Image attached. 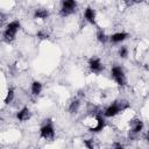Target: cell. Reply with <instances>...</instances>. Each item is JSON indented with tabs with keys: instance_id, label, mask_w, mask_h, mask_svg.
I'll return each instance as SVG.
<instances>
[{
	"instance_id": "obj_3",
	"label": "cell",
	"mask_w": 149,
	"mask_h": 149,
	"mask_svg": "<svg viewBox=\"0 0 149 149\" xmlns=\"http://www.w3.org/2000/svg\"><path fill=\"white\" fill-rule=\"evenodd\" d=\"M111 74L112 78L114 79V81L120 85V86H125L126 85V74L123 72V69L119 65H114L111 70Z\"/></svg>"
},
{
	"instance_id": "obj_6",
	"label": "cell",
	"mask_w": 149,
	"mask_h": 149,
	"mask_svg": "<svg viewBox=\"0 0 149 149\" xmlns=\"http://www.w3.org/2000/svg\"><path fill=\"white\" fill-rule=\"evenodd\" d=\"M88 66H90L91 71L94 73H100L104 70V65L99 58H91L88 62Z\"/></svg>"
},
{
	"instance_id": "obj_9",
	"label": "cell",
	"mask_w": 149,
	"mask_h": 149,
	"mask_svg": "<svg viewBox=\"0 0 149 149\" xmlns=\"http://www.w3.org/2000/svg\"><path fill=\"white\" fill-rule=\"evenodd\" d=\"M30 116H31V113H30V111H29L28 107H24V108L20 109L17 112V114H16V118L20 121H27V120L30 119Z\"/></svg>"
},
{
	"instance_id": "obj_13",
	"label": "cell",
	"mask_w": 149,
	"mask_h": 149,
	"mask_svg": "<svg viewBox=\"0 0 149 149\" xmlns=\"http://www.w3.org/2000/svg\"><path fill=\"white\" fill-rule=\"evenodd\" d=\"M79 107H80V101L78 99H74L69 105V112L70 113H77L78 109H79Z\"/></svg>"
},
{
	"instance_id": "obj_17",
	"label": "cell",
	"mask_w": 149,
	"mask_h": 149,
	"mask_svg": "<svg viewBox=\"0 0 149 149\" xmlns=\"http://www.w3.org/2000/svg\"><path fill=\"white\" fill-rule=\"evenodd\" d=\"M37 37L38 38H41V40H47L48 37H49V35H48V33H45V31H38L37 33Z\"/></svg>"
},
{
	"instance_id": "obj_2",
	"label": "cell",
	"mask_w": 149,
	"mask_h": 149,
	"mask_svg": "<svg viewBox=\"0 0 149 149\" xmlns=\"http://www.w3.org/2000/svg\"><path fill=\"white\" fill-rule=\"evenodd\" d=\"M20 28H21V23L19 21H12V22H9L6 26L5 30H3V34H2L3 40L6 42H8V43L12 42L15 38V35L20 30Z\"/></svg>"
},
{
	"instance_id": "obj_20",
	"label": "cell",
	"mask_w": 149,
	"mask_h": 149,
	"mask_svg": "<svg viewBox=\"0 0 149 149\" xmlns=\"http://www.w3.org/2000/svg\"><path fill=\"white\" fill-rule=\"evenodd\" d=\"M147 141H148V142H149V132H148V133H147Z\"/></svg>"
},
{
	"instance_id": "obj_18",
	"label": "cell",
	"mask_w": 149,
	"mask_h": 149,
	"mask_svg": "<svg viewBox=\"0 0 149 149\" xmlns=\"http://www.w3.org/2000/svg\"><path fill=\"white\" fill-rule=\"evenodd\" d=\"M84 146L91 149V148H93V147H94V142H93V140H92V139H88V140L84 141Z\"/></svg>"
},
{
	"instance_id": "obj_5",
	"label": "cell",
	"mask_w": 149,
	"mask_h": 149,
	"mask_svg": "<svg viewBox=\"0 0 149 149\" xmlns=\"http://www.w3.org/2000/svg\"><path fill=\"white\" fill-rule=\"evenodd\" d=\"M40 134H41V137H43L45 140L54 139V136H55V129H54V126H52V123H51L50 120H48V122H45L41 127Z\"/></svg>"
},
{
	"instance_id": "obj_4",
	"label": "cell",
	"mask_w": 149,
	"mask_h": 149,
	"mask_svg": "<svg viewBox=\"0 0 149 149\" xmlns=\"http://www.w3.org/2000/svg\"><path fill=\"white\" fill-rule=\"evenodd\" d=\"M61 3H62L61 14L63 16H68V15H71L72 13H74L76 7H77V3L74 0H62Z\"/></svg>"
},
{
	"instance_id": "obj_11",
	"label": "cell",
	"mask_w": 149,
	"mask_h": 149,
	"mask_svg": "<svg viewBox=\"0 0 149 149\" xmlns=\"http://www.w3.org/2000/svg\"><path fill=\"white\" fill-rule=\"evenodd\" d=\"M49 16V12L44 8H38L35 10L34 13V17L35 19H40V20H45Z\"/></svg>"
},
{
	"instance_id": "obj_16",
	"label": "cell",
	"mask_w": 149,
	"mask_h": 149,
	"mask_svg": "<svg viewBox=\"0 0 149 149\" xmlns=\"http://www.w3.org/2000/svg\"><path fill=\"white\" fill-rule=\"evenodd\" d=\"M118 54H119V56H120L121 58H126V57L128 56V49H127L126 47H120Z\"/></svg>"
},
{
	"instance_id": "obj_15",
	"label": "cell",
	"mask_w": 149,
	"mask_h": 149,
	"mask_svg": "<svg viewBox=\"0 0 149 149\" xmlns=\"http://www.w3.org/2000/svg\"><path fill=\"white\" fill-rule=\"evenodd\" d=\"M14 99V90L13 88H9L7 91V94H6V98H5V104H10Z\"/></svg>"
},
{
	"instance_id": "obj_1",
	"label": "cell",
	"mask_w": 149,
	"mask_h": 149,
	"mask_svg": "<svg viewBox=\"0 0 149 149\" xmlns=\"http://www.w3.org/2000/svg\"><path fill=\"white\" fill-rule=\"evenodd\" d=\"M129 107L128 101L126 100H120V101H115L114 104L109 105L105 111H104V116L105 118H113L115 115H118L119 113L126 111Z\"/></svg>"
},
{
	"instance_id": "obj_12",
	"label": "cell",
	"mask_w": 149,
	"mask_h": 149,
	"mask_svg": "<svg viewBox=\"0 0 149 149\" xmlns=\"http://www.w3.org/2000/svg\"><path fill=\"white\" fill-rule=\"evenodd\" d=\"M30 91H31V94L38 95L41 93V91H42V84L40 81H33L31 87H30Z\"/></svg>"
},
{
	"instance_id": "obj_19",
	"label": "cell",
	"mask_w": 149,
	"mask_h": 149,
	"mask_svg": "<svg viewBox=\"0 0 149 149\" xmlns=\"http://www.w3.org/2000/svg\"><path fill=\"white\" fill-rule=\"evenodd\" d=\"M123 1H125V2H127L128 5H129V3L132 5V3H137V2H141L142 0H123Z\"/></svg>"
},
{
	"instance_id": "obj_10",
	"label": "cell",
	"mask_w": 149,
	"mask_h": 149,
	"mask_svg": "<svg viewBox=\"0 0 149 149\" xmlns=\"http://www.w3.org/2000/svg\"><path fill=\"white\" fill-rule=\"evenodd\" d=\"M127 37H128V34H127V33L120 31V33H115V34H113V35L109 37V41H111L112 43H120V42L125 41Z\"/></svg>"
},
{
	"instance_id": "obj_8",
	"label": "cell",
	"mask_w": 149,
	"mask_h": 149,
	"mask_svg": "<svg viewBox=\"0 0 149 149\" xmlns=\"http://www.w3.org/2000/svg\"><path fill=\"white\" fill-rule=\"evenodd\" d=\"M84 17L87 22L94 24L95 23V12H94V9L91 8V7H87L84 12Z\"/></svg>"
},
{
	"instance_id": "obj_7",
	"label": "cell",
	"mask_w": 149,
	"mask_h": 149,
	"mask_svg": "<svg viewBox=\"0 0 149 149\" xmlns=\"http://www.w3.org/2000/svg\"><path fill=\"white\" fill-rule=\"evenodd\" d=\"M143 122L140 119H134L129 122V127H130V133L132 134H137L143 129Z\"/></svg>"
},
{
	"instance_id": "obj_14",
	"label": "cell",
	"mask_w": 149,
	"mask_h": 149,
	"mask_svg": "<svg viewBox=\"0 0 149 149\" xmlns=\"http://www.w3.org/2000/svg\"><path fill=\"white\" fill-rule=\"evenodd\" d=\"M97 40L100 42V43H105L107 40H108V36L105 34V31H102L101 29L97 31Z\"/></svg>"
}]
</instances>
